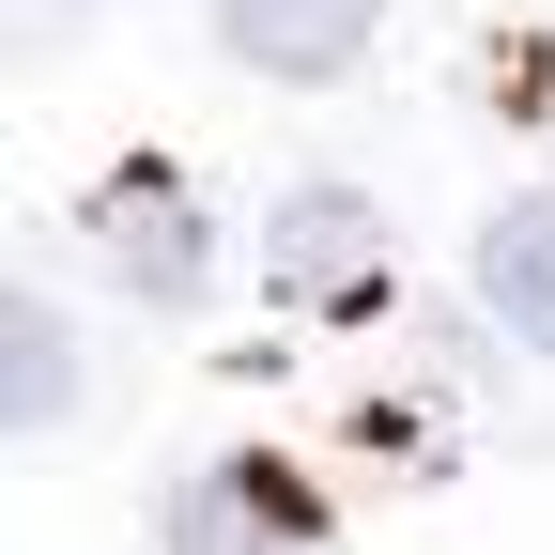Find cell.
Here are the masks:
<instances>
[{
  "label": "cell",
  "mask_w": 555,
  "mask_h": 555,
  "mask_svg": "<svg viewBox=\"0 0 555 555\" xmlns=\"http://www.w3.org/2000/svg\"><path fill=\"white\" fill-rule=\"evenodd\" d=\"M478 309H494V339L555 356V185H540V201H509V217L478 232Z\"/></svg>",
  "instance_id": "cell-5"
},
{
  "label": "cell",
  "mask_w": 555,
  "mask_h": 555,
  "mask_svg": "<svg viewBox=\"0 0 555 555\" xmlns=\"http://www.w3.org/2000/svg\"><path fill=\"white\" fill-rule=\"evenodd\" d=\"M78 232H93V262L124 278L139 309H201V294H217V217H201V185H185L170 155H124V170L78 201Z\"/></svg>",
  "instance_id": "cell-2"
},
{
  "label": "cell",
  "mask_w": 555,
  "mask_h": 555,
  "mask_svg": "<svg viewBox=\"0 0 555 555\" xmlns=\"http://www.w3.org/2000/svg\"><path fill=\"white\" fill-rule=\"evenodd\" d=\"M0 371H16V433H62L78 416V339H62L47 294H0Z\"/></svg>",
  "instance_id": "cell-6"
},
{
  "label": "cell",
  "mask_w": 555,
  "mask_h": 555,
  "mask_svg": "<svg viewBox=\"0 0 555 555\" xmlns=\"http://www.w3.org/2000/svg\"><path fill=\"white\" fill-rule=\"evenodd\" d=\"M170 555H324V494L278 448H232L170 494Z\"/></svg>",
  "instance_id": "cell-3"
},
{
  "label": "cell",
  "mask_w": 555,
  "mask_h": 555,
  "mask_svg": "<svg viewBox=\"0 0 555 555\" xmlns=\"http://www.w3.org/2000/svg\"><path fill=\"white\" fill-rule=\"evenodd\" d=\"M386 31V0H217V47L247 62V78H339V62H371Z\"/></svg>",
  "instance_id": "cell-4"
},
{
  "label": "cell",
  "mask_w": 555,
  "mask_h": 555,
  "mask_svg": "<svg viewBox=\"0 0 555 555\" xmlns=\"http://www.w3.org/2000/svg\"><path fill=\"white\" fill-rule=\"evenodd\" d=\"M262 294L294 324H386L401 309V262H386V217L356 185H294L262 217Z\"/></svg>",
  "instance_id": "cell-1"
}]
</instances>
